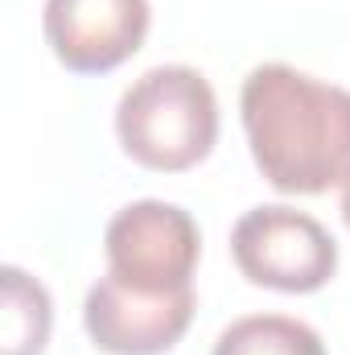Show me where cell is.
<instances>
[{
    "mask_svg": "<svg viewBox=\"0 0 350 355\" xmlns=\"http://www.w3.org/2000/svg\"><path fill=\"white\" fill-rule=\"evenodd\" d=\"M239 120L264 182L280 194H326L350 182V91L288 62L256 67Z\"/></svg>",
    "mask_w": 350,
    "mask_h": 355,
    "instance_id": "6da1fadb",
    "label": "cell"
},
{
    "mask_svg": "<svg viewBox=\"0 0 350 355\" xmlns=\"http://www.w3.org/2000/svg\"><path fill=\"white\" fill-rule=\"evenodd\" d=\"M120 149L157 174H181L219 145V95L185 62H165L132 79L116 103Z\"/></svg>",
    "mask_w": 350,
    "mask_h": 355,
    "instance_id": "7a4b0ae2",
    "label": "cell"
},
{
    "mask_svg": "<svg viewBox=\"0 0 350 355\" xmlns=\"http://www.w3.org/2000/svg\"><path fill=\"white\" fill-rule=\"evenodd\" d=\"M231 261L260 289L317 293L338 272V240L309 211L264 202L235 219Z\"/></svg>",
    "mask_w": 350,
    "mask_h": 355,
    "instance_id": "3957f363",
    "label": "cell"
},
{
    "mask_svg": "<svg viewBox=\"0 0 350 355\" xmlns=\"http://www.w3.org/2000/svg\"><path fill=\"white\" fill-rule=\"evenodd\" d=\"M103 252H107V272L132 289L149 293L194 289L202 232L185 207L165 198H140L107 219Z\"/></svg>",
    "mask_w": 350,
    "mask_h": 355,
    "instance_id": "277c9868",
    "label": "cell"
},
{
    "mask_svg": "<svg viewBox=\"0 0 350 355\" xmlns=\"http://www.w3.org/2000/svg\"><path fill=\"white\" fill-rule=\"evenodd\" d=\"M194 310H198L194 289L149 293L103 272L87 289L83 327L103 355H165L185 339Z\"/></svg>",
    "mask_w": 350,
    "mask_h": 355,
    "instance_id": "5b68a950",
    "label": "cell"
},
{
    "mask_svg": "<svg viewBox=\"0 0 350 355\" xmlns=\"http://www.w3.org/2000/svg\"><path fill=\"white\" fill-rule=\"evenodd\" d=\"M149 0H46L42 29L54 58L75 75L124 67L149 37Z\"/></svg>",
    "mask_w": 350,
    "mask_h": 355,
    "instance_id": "8992f818",
    "label": "cell"
},
{
    "mask_svg": "<svg viewBox=\"0 0 350 355\" xmlns=\"http://www.w3.org/2000/svg\"><path fill=\"white\" fill-rule=\"evenodd\" d=\"M0 355H42L54 327V302L25 268H0Z\"/></svg>",
    "mask_w": 350,
    "mask_h": 355,
    "instance_id": "52a82bcc",
    "label": "cell"
},
{
    "mask_svg": "<svg viewBox=\"0 0 350 355\" xmlns=\"http://www.w3.org/2000/svg\"><path fill=\"white\" fill-rule=\"evenodd\" d=\"M210 355H326L322 335L288 314H248L223 327Z\"/></svg>",
    "mask_w": 350,
    "mask_h": 355,
    "instance_id": "ba28073f",
    "label": "cell"
},
{
    "mask_svg": "<svg viewBox=\"0 0 350 355\" xmlns=\"http://www.w3.org/2000/svg\"><path fill=\"white\" fill-rule=\"evenodd\" d=\"M342 223L350 227V182L342 186Z\"/></svg>",
    "mask_w": 350,
    "mask_h": 355,
    "instance_id": "9c48e42d",
    "label": "cell"
}]
</instances>
